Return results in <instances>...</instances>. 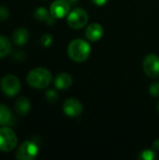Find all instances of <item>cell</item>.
Segmentation results:
<instances>
[{
	"instance_id": "7c38bea8",
	"label": "cell",
	"mask_w": 159,
	"mask_h": 160,
	"mask_svg": "<svg viewBox=\"0 0 159 160\" xmlns=\"http://www.w3.org/2000/svg\"><path fill=\"white\" fill-rule=\"evenodd\" d=\"M71 84H72V77L67 73L58 74L54 79V85L57 89L65 90L69 88Z\"/></svg>"
},
{
	"instance_id": "5b68a950",
	"label": "cell",
	"mask_w": 159,
	"mask_h": 160,
	"mask_svg": "<svg viewBox=\"0 0 159 160\" xmlns=\"http://www.w3.org/2000/svg\"><path fill=\"white\" fill-rule=\"evenodd\" d=\"M88 22V14L82 8H75L67 15V23L73 29H81Z\"/></svg>"
},
{
	"instance_id": "3957f363",
	"label": "cell",
	"mask_w": 159,
	"mask_h": 160,
	"mask_svg": "<svg viewBox=\"0 0 159 160\" xmlns=\"http://www.w3.org/2000/svg\"><path fill=\"white\" fill-rule=\"evenodd\" d=\"M17 142L18 139L13 130L6 126L0 128V151L10 152L16 147Z\"/></svg>"
},
{
	"instance_id": "52a82bcc",
	"label": "cell",
	"mask_w": 159,
	"mask_h": 160,
	"mask_svg": "<svg viewBox=\"0 0 159 160\" xmlns=\"http://www.w3.org/2000/svg\"><path fill=\"white\" fill-rule=\"evenodd\" d=\"M143 70L150 78L159 76V57L155 53L147 54L143 60Z\"/></svg>"
},
{
	"instance_id": "4fadbf2b",
	"label": "cell",
	"mask_w": 159,
	"mask_h": 160,
	"mask_svg": "<svg viewBox=\"0 0 159 160\" xmlns=\"http://www.w3.org/2000/svg\"><path fill=\"white\" fill-rule=\"evenodd\" d=\"M31 104L28 98L24 97L19 98L15 102V110L21 115H25L30 112Z\"/></svg>"
},
{
	"instance_id": "44dd1931",
	"label": "cell",
	"mask_w": 159,
	"mask_h": 160,
	"mask_svg": "<svg viewBox=\"0 0 159 160\" xmlns=\"http://www.w3.org/2000/svg\"><path fill=\"white\" fill-rule=\"evenodd\" d=\"M9 17L8 9L5 7H0V21H6Z\"/></svg>"
},
{
	"instance_id": "6da1fadb",
	"label": "cell",
	"mask_w": 159,
	"mask_h": 160,
	"mask_svg": "<svg viewBox=\"0 0 159 160\" xmlns=\"http://www.w3.org/2000/svg\"><path fill=\"white\" fill-rule=\"evenodd\" d=\"M52 73L44 68H36L29 71L27 74V83L37 89L46 88L52 82Z\"/></svg>"
},
{
	"instance_id": "ffe728a7",
	"label": "cell",
	"mask_w": 159,
	"mask_h": 160,
	"mask_svg": "<svg viewBox=\"0 0 159 160\" xmlns=\"http://www.w3.org/2000/svg\"><path fill=\"white\" fill-rule=\"evenodd\" d=\"M52 43V37L51 35L45 34V35L42 36V38H41V44H42L44 47L47 48V47L51 46Z\"/></svg>"
},
{
	"instance_id": "9a60e30c",
	"label": "cell",
	"mask_w": 159,
	"mask_h": 160,
	"mask_svg": "<svg viewBox=\"0 0 159 160\" xmlns=\"http://www.w3.org/2000/svg\"><path fill=\"white\" fill-rule=\"evenodd\" d=\"M11 51V43L7 37L0 36V58L7 56Z\"/></svg>"
},
{
	"instance_id": "603a6c76",
	"label": "cell",
	"mask_w": 159,
	"mask_h": 160,
	"mask_svg": "<svg viewBox=\"0 0 159 160\" xmlns=\"http://www.w3.org/2000/svg\"><path fill=\"white\" fill-rule=\"evenodd\" d=\"M153 148L156 150V151H158L159 150V140H156L153 143Z\"/></svg>"
},
{
	"instance_id": "d6986e66",
	"label": "cell",
	"mask_w": 159,
	"mask_h": 160,
	"mask_svg": "<svg viewBox=\"0 0 159 160\" xmlns=\"http://www.w3.org/2000/svg\"><path fill=\"white\" fill-rule=\"evenodd\" d=\"M149 93L153 97H159V82H155L150 85Z\"/></svg>"
},
{
	"instance_id": "ac0fdd59",
	"label": "cell",
	"mask_w": 159,
	"mask_h": 160,
	"mask_svg": "<svg viewBox=\"0 0 159 160\" xmlns=\"http://www.w3.org/2000/svg\"><path fill=\"white\" fill-rule=\"evenodd\" d=\"M46 99L50 102V103H55L58 100V94L54 91V90H49L46 92L45 94Z\"/></svg>"
},
{
	"instance_id": "8fae6325",
	"label": "cell",
	"mask_w": 159,
	"mask_h": 160,
	"mask_svg": "<svg viewBox=\"0 0 159 160\" xmlns=\"http://www.w3.org/2000/svg\"><path fill=\"white\" fill-rule=\"evenodd\" d=\"M28 40H29V32L25 28L22 27L18 28L12 34V41L18 46L26 44Z\"/></svg>"
},
{
	"instance_id": "277c9868",
	"label": "cell",
	"mask_w": 159,
	"mask_h": 160,
	"mask_svg": "<svg viewBox=\"0 0 159 160\" xmlns=\"http://www.w3.org/2000/svg\"><path fill=\"white\" fill-rule=\"evenodd\" d=\"M0 86L2 92L6 96L14 97L21 90V82L15 75L7 74L2 78L0 82Z\"/></svg>"
},
{
	"instance_id": "d4e9b609",
	"label": "cell",
	"mask_w": 159,
	"mask_h": 160,
	"mask_svg": "<svg viewBox=\"0 0 159 160\" xmlns=\"http://www.w3.org/2000/svg\"><path fill=\"white\" fill-rule=\"evenodd\" d=\"M157 110H158V112H159V103L157 104Z\"/></svg>"
},
{
	"instance_id": "ba28073f",
	"label": "cell",
	"mask_w": 159,
	"mask_h": 160,
	"mask_svg": "<svg viewBox=\"0 0 159 160\" xmlns=\"http://www.w3.org/2000/svg\"><path fill=\"white\" fill-rule=\"evenodd\" d=\"M70 4L67 0H55L50 7V13L55 19H62L68 15Z\"/></svg>"
},
{
	"instance_id": "30bf717a",
	"label": "cell",
	"mask_w": 159,
	"mask_h": 160,
	"mask_svg": "<svg viewBox=\"0 0 159 160\" xmlns=\"http://www.w3.org/2000/svg\"><path fill=\"white\" fill-rule=\"evenodd\" d=\"M104 33V29L101 26V24L97 23V22H93L90 25L87 26L86 30H85V36L87 38L88 40L90 41H97L99 40Z\"/></svg>"
},
{
	"instance_id": "2e32d148",
	"label": "cell",
	"mask_w": 159,
	"mask_h": 160,
	"mask_svg": "<svg viewBox=\"0 0 159 160\" xmlns=\"http://www.w3.org/2000/svg\"><path fill=\"white\" fill-rule=\"evenodd\" d=\"M34 16L37 20L38 21H41V22H47L48 19L50 18L51 16V13H49V11L43 8V7H39L37 8L36 10H35V13H34Z\"/></svg>"
},
{
	"instance_id": "cb8c5ba5",
	"label": "cell",
	"mask_w": 159,
	"mask_h": 160,
	"mask_svg": "<svg viewBox=\"0 0 159 160\" xmlns=\"http://www.w3.org/2000/svg\"><path fill=\"white\" fill-rule=\"evenodd\" d=\"M70 5H75V4H77L78 3V1L79 0H67Z\"/></svg>"
},
{
	"instance_id": "7a4b0ae2",
	"label": "cell",
	"mask_w": 159,
	"mask_h": 160,
	"mask_svg": "<svg viewBox=\"0 0 159 160\" xmlns=\"http://www.w3.org/2000/svg\"><path fill=\"white\" fill-rule=\"evenodd\" d=\"M91 53V47L89 43L83 39H73L67 46V54L75 62L85 61Z\"/></svg>"
},
{
	"instance_id": "8992f818",
	"label": "cell",
	"mask_w": 159,
	"mask_h": 160,
	"mask_svg": "<svg viewBox=\"0 0 159 160\" xmlns=\"http://www.w3.org/2000/svg\"><path fill=\"white\" fill-rule=\"evenodd\" d=\"M38 154L37 145L32 141H26L20 145L16 153V158L19 160H33Z\"/></svg>"
},
{
	"instance_id": "5bb4252c",
	"label": "cell",
	"mask_w": 159,
	"mask_h": 160,
	"mask_svg": "<svg viewBox=\"0 0 159 160\" xmlns=\"http://www.w3.org/2000/svg\"><path fill=\"white\" fill-rule=\"evenodd\" d=\"M12 119L11 112L7 106L0 104V126H7L10 124Z\"/></svg>"
},
{
	"instance_id": "7402d4cb",
	"label": "cell",
	"mask_w": 159,
	"mask_h": 160,
	"mask_svg": "<svg viewBox=\"0 0 159 160\" xmlns=\"http://www.w3.org/2000/svg\"><path fill=\"white\" fill-rule=\"evenodd\" d=\"M91 1L97 6H103L108 2V0H91Z\"/></svg>"
},
{
	"instance_id": "e0dca14e",
	"label": "cell",
	"mask_w": 159,
	"mask_h": 160,
	"mask_svg": "<svg viewBox=\"0 0 159 160\" xmlns=\"http://www.w3.org/2000/svg\"><path fill=\"white\" fill-rule=\"evenodd\" d=\"M157 158V155L155 151L153 150H145L142 151L140 155V158L144 160H155Z\"/></svg>"
},
{
	"instance_id": "9c48e42d",
	"label": "cell",
	"mask_w": 159,
	"mask_h": 160,
	"mask_svg": "<svg viewBox=\"0 0 159 160\" xmlns=\"http://www.w3.org/2000/svg\"><path fill=\"white\" fill-rule=\"evenodd\" d=\"M63 111L68 117H77L82 112V105L76 98H67L64 102Z\"/></svg>"
}]
</instances>
